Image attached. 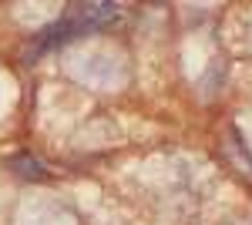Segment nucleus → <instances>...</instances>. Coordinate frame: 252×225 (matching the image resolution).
I'll return each mask as SVG.
<instances>
[{
	"mask_svg": "<svg viewBox=\"0 0 252 225\" xmlns=\"http://www.w3.org/2000/svg\"><path fill=\"white\" fill-rule=\"evenodd\" d=\"M118 3H74L58 24H51V27H44L34 44H31V51L27 57H37L44 51H51V47H58V44H67V40L81 37L84 31H91V27H101V24H111L118 17Z\"/></svg>",
	"mask_w": 252,
	"mask_h": 225,
	"instance_id": "1",
	"label": "nucleus"
},
{
	"mask_svg": "<svg viewBox=\"0 0 252 225\" xmlns=\"http://www.w3.org/2000/svg\"><path fill=\"white\" fill-rule=\"evenodd\" d=\"M10 168H17L24 178H47V168L40 165L37 158H31V155H17V158H10Z\"/></svg>",
	"mask_w": 252,
	"mask_h": 225,
	"instance_id": "2",
	"label": "nucleus"
}]
</instances>
